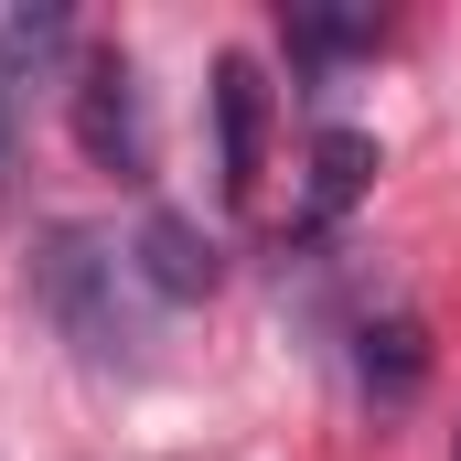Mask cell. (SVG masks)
<instances>
[{"label": "cell", "mask_w": 461, "mask_h": 461, "mask_svg": "<svg viewBox=\"0 0 461 461\" xmlns=\"http://www.w3.org/2000/svg\"><path fill=\"white\" fill-rule=\"evenodd\" d=\"M129 279L140 268L97 226H76V215H54L32 236V301H43V322L86 365H140V301H129Z\"/></svg>", "instance_id": "1"}, {"label": "cell", "mask_w": 461, "mask_h": 461, "mask_svg": "<svg viewBox=\"0 0 461 461\" xmlns=\"http://www.w3.org/2000/svg\"><path fill=\"white\" fill-rule=\"evenodd\" d=\"M76 140H86V161L118 172V183H140L150 172V97H140V65L97 43L86 65H76Z\"/></svg>", "instance_id": "2"}, {"label": "cell", "mask_w": 461, "mask_h": 461, "mask_svg": "<svg viewBox=\"0 0 461 461\" xmlns=\"http://www.w3.org/2000/svg\"><path fill=\"white\" fill-rule=\"evenodd\" d=\"M129 268H140V290H161V301H204L226 258H215V236L194 226V215H172V204H161V215L140 226V258H129Z\"/></svg>", "instance_id": "3"}, {"label": "cell", "mask_w": 461, "mask_h": 461, "mask_svg": "<svg viewBox=\"0 0 461 461\" xmlns=\"http://www.w3.org/2000/svg\"><path fill=\"white\" fill-rule=\"evenodd\" d=\"M215 129H226V194H258V129H268V86L258 65L226 54L215 65Z\"/></svg>", "instance_id": "4"}, {"label": "cell", "mask_w": 461, "mask_h": 461, "mask_svg": "<svg viewBox=\"0 0 461 461\" xmlns=\"http://www.w3.org/2000/svg\"><path fill=\"white\" fill-rule=\"evenodd\" d=\"M365 183H375V140L365 129H322L312 140V204H301V226H333Z\"/></svg>", "instance_id": "5"}, {"label": "cell", "mask_w": 461, "mask_h": 461, "mask_svg": "<svg viewBox=\"0 0 461 461\" xmlns=\"http://www.w3.org/2000/svg\"><path fill=\"white\" fill-rule=\"evenodd\" d=\"M365 386H375V397H408V386H419V322H408V312L365 322Z\"/></svg>", "instance_id": "6"}, {"label": "cell", "mask_w": 461, "mask_h": 461, "mask_svg": "<svg viewBox=\"0 0 461 461\" xmlns=\"http://www.w3.org/2000/svg\"><path fill=\"white\" fill-rule=\"evenodd\" d=\"M65 32H76L65 11H11V22H0V65H54Z\"/></svg>", "instance_id": "7"}, {"label": "cell", "mask_w": 461, "mask_h": 461, "mask_svg": "<svg viewBox=\"0 0 461 461\" xmlns=\"http://www.w3.org/2000/svg\"><path fill=\"white\" fill-rule=\"evenodd\" d=\"M290 43H301V54H354V43H375V22H365V11H301Z\"/></svg>", "instance_id": "8"}, {"label": "cell", "mask_w": 461, "mask_h": 461, "mask_svg": "<svg viewBox=\"0 0 461 461\" xmlns=\"http://www.w3.org/2000/svg\"><path fill=\"white\" fill-rule=\"evenodd\" d=\"M0 172H11V86H0Z\"/></svg>", "instance_id": "9"}, {"label": "cell", "mask_w": 461, "mask_h": 461, "mask_svg": "<svg viewBox=\"0 0 461 461\" xmlns=\"http://www.w3.org/2000/svg\"><path fill=\"white\" fill-rule=\"evenodd\" d=\"M451 461H461V440H451Z\"/></svg>", "instance_id": "10"}]
</instances>
